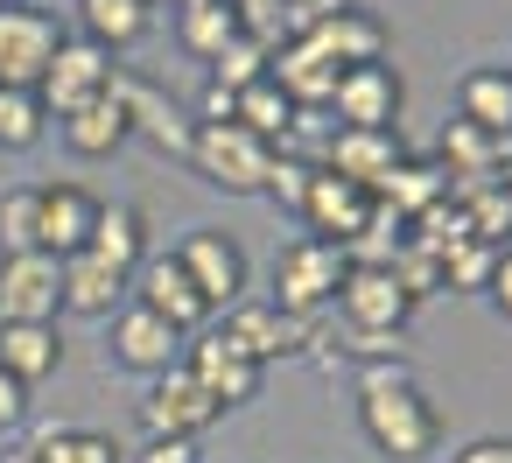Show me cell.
I'll return each mask as SVG.
<instances>
[{"label": "cell", "mask_w": 512, "mask_h": 463, "mask_svg": "<svg viewBox=\"0 0 512 463\" xmlns=\"http://www.w3.org/2000/svg\"><path fill=\"white\" fill-rule=\"evenodd\" d=\"M113 99H120V113H127V134H148L162 155H183V162H190L197 120H190L176 99H162V92L141 85V78H113Z\"/></svg>", "instance_id": "cell-15"}, {"label": "cell", "mask_w": 512, "mask_h": 463, "mask_svg": "<svg viewBox=\"0 0 512 463\" xmlns=\"http://www.w3.org/2000/svg\"><path fill=\"white\" fill-rule=\"evenodd\" d=\"M498 162H505V141L477 134L470 120H449L442 127V176H470V190H477V183L498 176Z\"/></svg>", "instance_id": "cell-28"}, {"label": "cell", "mask_w": 512, "mask_h": 463, "mask_svg": "<svg viewBox=\"0 0 512 463\" xmlns=\"http://www.w3.org/2000/svg\"><path fill=\"white\" fill-rule=\"evenodd\" d=\"M0 8H8V0H0Z\"/></svg>", "instance_id": "cell-43"}, {"label": "cell", "mask_w": 512, "mask_h": 463, "mask_svg": "<svg viewBox=\"0 0 512 463\" xmlns=\"http://www.w3.org/2000/svg\"><path fill=\"white\" fill-rule=\"evenodd\" d=\"M57 134H64V148H71L78 162H106L113 148H127V113H120V99L106 92V99L78 106L71 120H57Z\"/></svg>", "instance_id": "cell-24"}, {"label": "cell", "mask_w": 512, "mask_h": 463, "mask_svg": "<svg viewBox=\"0 0 512 463\" xmlns=\"http://www.w3.org/2000/svg\"><path fill=\"white\" fill-rule=\"evenodd\" d=\"M505 71H512V64H505Z\"/></svg>", "instance_id": "cell-44"}, {"label": "cell", "mask_w": 512, "mask_h": 463, "mask_svg": "<svg viewBox=\"0 0 512 463\" xmlns=\"http://www.w3.org/2000/svg\"><path fill=\"white\" fill-rule=\"evenodd\" d=\"M505 246H484V239H463L456 253H442V288H491V267H498Z\"/></svg>", "instance_id": "cell-35"}, {"label": "cell", "mask_w": 512, "mask_h": 463, "mask_svg": "<svg viewBox=\"0 0 512 463\" xmlns=\"http://www.w3.org/2000/svg\"><path fill=\"white\" fill-rule=\"evenodd\" d=\"M64 365V337L57 323H0V372H15L22 386L50 379Z\"/></svg>", "instance_id": "cell-23"}, {"label": "cell", "mask_w": 512, "mask_h": 463, "mask_svg": "<svg viewBox=\"0 0 512 463\" xmlns=\"http://www.w3.org/2000/svg\"><path fill=\"white\" fill-rule=\"evenodd\" d=\"M218 330H225L253 365H274V358L302 351V337H309V323H302V316H281L274 302H232Z\"/></svg>", "instance_id": "cell-17"}, {"label": "cell", "mask_w": 512, "mask_h": 463, "mask_svg": "<svg viewBox=\"0 0 512 463\" xmlns=\"http://www.w3.org/2000/svg\"><path fill=\"white\" fill-rule=\"evenodd\" d=\"M400 106H407V85H400V71H393L386 57H379V64L337 71V92H330L337 127H358V134H400Z\"/></svg>", "instance_id": "cell-5"}, {"label": "cell", "mask_w": 512, "mask_h": 463, "mask_svg": "<svg viewBox=\"0 0 512 463\" xmlns=\"http://www.w3.org/2000/svg\"><path fill=\"white\" fill-rule=\"evenodd\" d=\"M456 120H470V127L491 134V141H512V71H505V64L463 71V85H456Z\"/></svg>", "instance_id": "cell-21"}, {"label": "cell", "mask_w": 512, "mask_h": 463, "mask_svg": "<svg viewBox=\"0 0 512 463\" xmlns=\"http://www.w3.org/2000/svg\"><path fill=\"white\" fill-rule=\"evenodd\" d=\"M337 316H344V330H358V337L400 344V330H407V316H414V295L400 288L393 267H351L344 288H337Z\"/></svg>", "instance_id": "cell-7"}, {"label": "cell", "mask_w": 512, "mask_h": 463, "mask_svg": "<svg viewBox=\"0 0 512 463\" xmlns=\"http://www.w3.org/2000/svg\"><path fill=\"white\" fill-rule=\"evenodd\" d=\"M57 267H64V309H71V316L106 323V316L127 309V274L106 267L99 253H71V260H57Z\"/></svg>", "instance_id": "cell-20"}, {"label": "cell", "mask_w": 512, "mask_h": 463, "mask_svg": "<svg viewBox=\"0 0 512 463\" xmlns=\"http://www.w3.org/2000/svg\"><path fill=\"white\" fill-rule=\"evenodd\" d=\"M57 43H64L57 15L8 0V8H0V85L36 92V85H43V71H50V57H57Z\"/></svg>", "instance_id": "cell-9"}, {"label": "cell", "mask_w": 512, "mask_h": 463, "mask_svg": "<svg viewBox=\"0 0 512 463\" xmlns=\"http://www.w3.org/2000/svg\"><path fill=\"white\" fill-rule=\"evenodd\" d=\"M0 463H36V456H29V449H15V456H0Z\"/></svg>", "instance_id": "cell-42"}, {"label": "cell", "mask_w": 512, "mask_h": 463, "mask_svg": "<svg viewBox=\"0 0 512 463\" xmlns=\"http://www.w3.org/2000/svg\"><path fill=\"white\" fill-rule=\"evenodd\" d=\"M85 253H99L106 267H120V274L134 281V267L148 260V211H141V204H99Z\"/></svg>", "instance_id": "cell-22"}, {"label": "cell", "mask_w": 512, "mask_h": 463, "mask_svg": "<svg viewBox=\"0 0 512 463\" xmlns=\"http://www.w3.org/2000/svg\"><path fill=\"white\" fill-rule=\"evenodd\" d=\"M22 421H29V386L15 372H0V435H15Z\"/></svg>", "instance_id": "cell-37"}, {"label": "cell", "mask_w": 512, "mask_h": 463, "mask_svg": "<svg viewBox=\"0 0 512 463\" xmlns=\"http://www.w3.org/2000/svg\"><path fill=\"white\" fill-rule=\"evenodd\" d=\"M267 57H274V50H267L260 36H232V43H225V50L211 57V85L239 99L246 85H260V78H267Z\"/></svg>", "instance_id": "cell-32"}, {"label": "cell", "mask_w": 512, "mask_h": 463, "mask_svg": "<svg viewBox=\"0 0 512 463\" xmlns=\"http://www.w3.org/2000/svg\"><path fill=\"white\" fill-rule=\"evenodd\" d=\"M127 295H134L141 309H155L162 323H176L183 337L211 323V302H204V295H197V281H190V274L176 267V253H148V260L134 267V281H127Z\"/></svg>", "instance_id": "cell-13"}, {"label": "cell", "mask_w": 512, "mask_h": 463, "mask_svg": "<svg viewBox=\"0 0 512 463\" xmlns=\"http://www.w3.org/2000/svg\"><path fill=\"white\" fill-rule=\"evenodd\" d=\"M78 22H85V43H99L106 57L141 43L148 22H155V0H78Z\"/></svg>", "instance_id": "cell-26"}, {"label": "cell", "mask_w": 512, "mask_h": 463, "mask_svg": "<svg viewBox=\"0 0 512 463\" xmlns=\"http://www.w3.org/2000/svg\"><path fill=\"white\" fill-rule=\"evenodd\" d=\"M134 463H204V456H197V442H148Z\"/></svg>", "instance_id": "cell-40"}, {"label": "cell", "mask_w": 512, "mask_h": 463, "mask_svg": "<svg viewBox=\"0 0 512 463\" xmlns=\"http://www.w3.org/2000/svg\"><path fill=\"white\" fill-rule=\"evenodd\" d=\"M316 169H330V176H344V183H358V190H379V183L400 169V134L337 127V134L323 141V162H316Z\"/></svg>", "instance_id": "cell-18"}, {"label": "cell", "mask_w": 512, "mask_h": 463, "mask_svg": "<svg viewBox=\"0 0 512 463\" xmlns=\"http://www.w3.org/2000/svg\"><path fill=\"white\" fill-rule=\"evenodd\" d=\"M113 57L99 50V43H85V36H64L57 43V57H50V71H43V85H36V99H43V113L50 120H71L78 106H92V99H106L113 92Z\"/></svg>", "instance_id": "cell-4"}, {"label": "cell", "mask_w": 512, "mask_h": 463, "mask_svg": "<svg viewBox=\"0 0 512 463\" xmlns=\"http://www.w3.org/2000/svg\"><path fill=\"white\" fill-rule=\"evenodd\" d=\"M92 218H99V197H92V190H78V183H43V190H36V246H43L50 260L85 253Z\"/></svg>", "instance_id": "cell-16"}, {"label": "cell", "mask_w": 512, "mask_h": 463, "mask_svg": "<svg viewBox=\"0 0 512 463\" xmlns=\"http://www.w3.org/2000/svg\"><path fill=\"white\" fill-rule=\"evenodd\" d=\"M232 36H246L239 15H232V0H211V8H183V15H176V43H183L197 64H211Z\"/></svg>", "instance_id": "cell-30"}, {"label": "cell", "mask_w": 512, "mask_h": 463, "mask_svg": "<svg viewBox=\"0 0 512 463\" xmlns=\"http://www.w3.org/2000/svg\"><path fill=\"white\" fill-rule=\"evenodd\" d=\"M344 274H351V260H344V246H330V239H295V246H281V260H274V309L281 316H316L323 302H337V288H344Z\"/></svg>", "instance_id": "cell-2"}, {"label": "cell", "mask_w": 512, "mask_h": 463, "mask_svg": "<svg viewBox=\"0 0 512 463\" xmlns=\"http://www.w3.org/2000/svg\"><path fill=\"white\" fill-rule=\"evenodd\" d=\"M372 197H379L386 211H400V218L414 225V218H421L428 204H442V197H449V176H442L435 162H407V155H400V169H393V176H386V183H379Z\"/></svg>", "instance_id": "cell-29"}, {"label": "cell", "mask_w": 512, "mask_h": 463, "mask_svg": "<svg viewBox=\"0 0 512 463\" xmlns=\"http://www.w3.org/2000/svg\"><path fill=\"white\" fill-rule=\"evenodd\" d=\"M372 190H358V183H344V176H330V169H316L309 176V197H302V225H309V239H330V246H351L365 225H372Z\"/></svg>", "instance_id": "cell-14"}, {"label": "cell", "mask_w": 512, "mask_h": 463, "mask_svg": "<svg viewBox=\"0 0 512 463\" xmlns=\"http://www.w3.org/2000/svg\"><path fill=\"white\" fill-rule=\"evenodd\" d=\"M169 8H176V15H183V8H211V0H169Z\"/></svg>", "instance_id": "cell-41"}, {"label": "cell", "mask_w": 512, "mask_h": 463, "mask_svg": "<svg viewBox=\"0 0 512 463\" xmlns=\"http://www.w3.org/2000/svg\"><path fill=\"white\" fill-rule=\"evenodd\" d=\"M43 127H50V113H43L36 92L0 85V148H8V155H29V148L43 141Z\"/></svg>", "instance_id": "cell-31"}, {"label": "cell", "mask_w": 512, "mask_h": 463, "mask_svg": "<svg viewBox=\"0 0 512 463\" xmlns=\"http://www.w3.org/2000/svg\"><path fill=\"white\" fill-rule=\"evenodd\" d=\"M8 253H43L36 246V183L0 190V260Z\"/></svg>", "instance_id": "cell-34"}, {"label": "cell", "mask_w": 512, "mask_h": 463, "mask_svg": "<svg viewBox=\"0 0 512 463\" xmlns=\"http://www.w3.org/2000/svg\"><path fill=\"white\" fill-rule=\"evenodd\" d=\"M211 421H218V400H211L183 365L162 372V379H148V393H141V428H148V442H197Z\"/></svg>", "instance_id": "cell-10"}, {"label": "cell", "mask_w": 512, "mask_h": 463, "mask_svg": "<svg viewBox=\"0 0 512 463\" xmlns=\"http://www.w3.org/2000/svg\"><path fill=\"white\" fill-rule=\"evenodd\" d=\"M232 120H239V127H246L253 141H267V148H274V141L288 148V134H295V106H288V92H281L274 78L246 85V92L232 99Z\"/></svg>", "instance_id": "cell-27"}, {"label": "cell", "mask_w": 512, "mask_h": 463, "mask_svg": "<svg viewBox=\"0 0 512 463\" xmlns=\"http://www.w3.org/2000/svg\"><path fill=\"white\" fill-rule=\"evenodd\" d=\"M484 295H491V309H498V316H512V246L498 253V267H491V288H484Z\"/></svg>", "instance_id": "cell-39"}, {"label": "cell", "mask_w": 512, "mask_h": 463, "mask_svg": "<svg viewBox=\"0 0 512 463\" xmlns=\"http://www.w3.org/2000/svg\"><path fill=\"white\" fill-rule=\"evenodd\" d=\"M358 428H365V442H372L379 456H393V463L435 456V442H442V414H435V400L414 386V372H407L400 358H386V365H372V372L358 379Z\"/></svg>", "instance_id": "cell-1"}, {"label": "cell", "mask_w": 512, "mask_h": 463, "mask_svg": "<svg viewBox=\"0 0 512 463\" xmlns=\"http://www.w3.org/2000/svg\"><path fill=\"white\" fill-rule=\"evenodd\" d=\"M29 456L36 463H120L113 435H99V428H43V442Z\"/></svg>", "instance_id": "cell-33"}, {"label": "cell", "mask_w": 512, "mask_h": 463, "mask_svg": "<svg viewBox=\"0 0 512 463\" xmlns=\"http://www.w3.org/2000/svg\"><path fill=\"white\" fill-rule=\"evenodd\" d=\"M309 176H316V162H295V155H281V148H274V169H267V190H260V197H274L281 211H302Z\"/></svg>", "instance_id": "cell-36"}, {"label": "cell", "mask_w": 512, "mask_h": 463, "mask_svg": "<svg viewBox=\"0 0 512 463\" xmlns=\"http://www.w3.org/2000/svg\"><path fill=\"white\" fill-rule=\"evenodd\" d=\"M57 309H64V267L50 253L0 260V323H57Z\"/></svg>", "instance_id": "cell-12"}, {"label": "cell", "mask_w": 512, "mask_h": 463, "mask_svg": "<svg viewBox=\"0 0 512 463\" xmlns=\"http://www.w3.org/2000/svg\"><path fill=\"white\" fill-rule=\"evenodd\" d=\"M113 323V365H127V372H141V379H162V372H176L183 365V330L176 323H162L155 309H141V302H127L120 316H106Z\"/></svg>", "instance_id": "cell-11"}, {"label": "cell", "mask_w": 512, "mask_h": 463, "mask_svg": "<svg viewBox=\"0 0 512 463\" xmlns=\"http://www.w3.org/2000/svg\"><path fill=\"white\" fill-rule=\"evenodd\" d=\"M190 169H197L211 190H225V197H260V190H267V169H274V148L253 141L239 120H218V127H197Z\"/></svg>", "instance_id": "cell-3"}, {"label": "cell", "mask_w": 512, "mask_h": 463, "mask_svg": "<svg viewBox=\"0 0 512 463\" xmlns=\"http://www.w3.org/2000/svg\"><path fill=\"white\" fill-rule=\"evenodd\" d=\"M309 43H316L337 71H351V64H379V57H386V29H379V15H365V8H344V15L323 22Z\"/></svg>", "instance_id": "cell-25"}, {"label": "cell", "mask_w": 512, "mask_h": 463, "mask_svg": "<svg viewBox=\"0 0 512 463\" xmlns=\"http://www.w3.org/2000/svg\"><path fill=\"white\" fill-rule=\"evenodd\" d=\"M176 267L197 281V295L211 302V316H218V309H232V302H246V281H253V267H246V246H239L232 232H218V225H197V232H183V246H176Z\"/></svg>", "instance_id": "cell-6"}, {"label": "cell", "mask_w": 512, "mask_h": 463, "mask_svg": "<svg viewBox=\"0 0 512 463\" xmlns=\"http://www.w3.org/2000/svg\"><path fill=\"white\" fill-rule=\"evenodd\" d=\"M183 372L218 400V414L225 407H246V400H260V379H267V365H253L225 330H197L190 344H183Z\"/></svg>", "instance_id": "cell-8"}, {"label": "cell", "mask_w": 512, "mask_h": 463, "mask_svg": "<svg viewBox=\"0 0 512 463\" xmlns=\"http://www.w3.org/2000/svg\"><path fill=\"white\" fill-rule=\"evenodd\" d=\"M449 463H512V435H484V442H463Z\"/></svg>", "instance_id": "cell-38"}, {"label": "cell", "mask_w": 512, "mask_h": 463, "mask_svg": "<svg viewBox=\"0 0 512 463\" xmlns=\"http://www.w3.org/2000/svg\"><path fill=\"white\" fill-rule=\"evenodd\" d=\"M267 78L288 92V106H295V113H316V106H330V92H337V64H330L309 36H302V43H274Z\"/></svg>", "instance_id": "cell-19"}]
</instances>
